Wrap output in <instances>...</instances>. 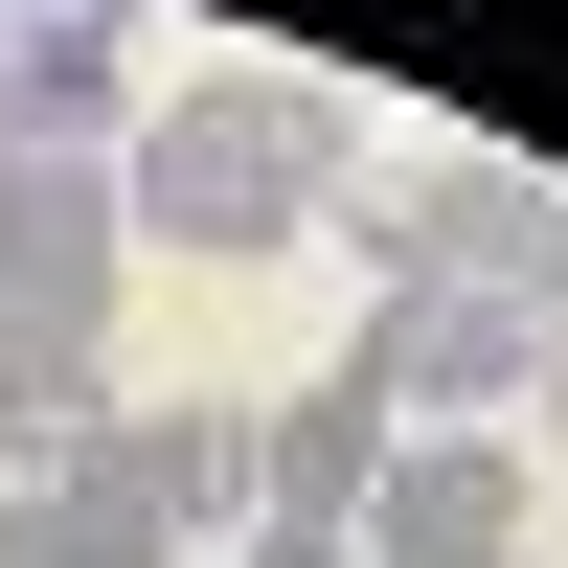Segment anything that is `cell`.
Segmentation results:
<instances>
[{"label": "cell", "mask_w": 568, "mask_h": 568, "mask_svg": "<svg viewBox=\"0 0 568 568\" xmlns=\"http://www.w3.org/2000/svg\"><path fill=\"white\" fill-rule=\"evenodd\" d=\"M114 182H136V251H296L364 205V114L318 69H182L114 136Z\"/></svg>", "instance_id": "6da1fadb"}, {"label": "cell", "mask_w": 568, "mask_h": 568, "mask_svg": "<svg viewBox=\"0 0 568 568\" xmlns=\"http://www.w3.org/2000/svg\"><path fill=\"white\" fill-rule=\"evenodd\" d=\"M0 568H182V546H160V524H136V500H114V478H69V455H45V478H23V500H0Z\"/></svg>", "instance_id": "9c48e42d"}, {"label": "cell", "mask_w": 568, "mask_h": 568, "mask_svg": "<svg viewBox=\"0 0 568 568\" xmlns=\"http://www.w3.org/2000/svg\"><path fill=\"white\" fill-rule=\"evenodd\" d=\"M23 478H45V455H23V433H0V500H23Z\"/></svg>", "instance_id": "7c38bea8"}, {"label": "cell", "mask_w": 568, "mask_h": 568, "mask_svg": "<svg viewBox=\"0 0 568 568\" xmlns=\"http://www.w3.org/2000/svg\"><path fill=\"white\" fill-rule=\"evenodd\" d=\"M227 568H364V524H227Z\"/></svg>", "instance_id": "30bf717a"}, {"label": "cell", "mask_w": 568, "mask_h": 568, "mask_svg": "<svg viewBox=\"0 0 568 568\" xmlns=\"http://www.w3.org/2000/svg\"><path fill=\"white\" fill-rule=\"evenodd\" d=\"M524 409H546V455H568V318H546V364H524Z\"/></svg>", "instance_id": "8fae6325"}, {"label": "cell", "mask_w": 568, "mask_h": 568, "mask_svg": "<svg viewBox=\"0 0 568 568\" xmlns=\"http://www.w3.org/2000/svg\"><path fill=\"white\" fill-rule=\"evenodd\" d=\"M524 364H546V318L433 296V273H364V342H342V387L387 409V433H524Z\"/></svg>", "instance_id": "3957f363"}, {"label": "cell", "mask_w": 568, "mask_h": 568, "mask_svg": "<svg viewBox=\"0 0 568 568\" xmlns=\"http://www.w3.org/2000/svg\"><path fill=\"white\" fill-rule=\"evenodd\" d=\"M114 273H136L114 160H0V318H114Z\"/></svg>", "instance_id": "5b68a950"}, {"label": "cell", "mask_w": 568, "mask_h": 568, "mask_svg": "<svg viewBox=\"0 0 568 568\" xmlns=\"http://www.w3.org/2000/svg\"><path fill=\"white\" fill-rule=\"evenodd\" d=\"M136 136V0H0V160H114Z\"/></svg>", "instance_id": "277c9868"}, {"label": "cell", "mask_w": 568, "mask_h": 568, "mask_svg": "<svg viewBox=\"0 0 568 568\" xmlns=\"http://www.w3.org/2000/svg\"><path fill=\"white\" fill-rule=\"evenodd\" d=\"M69 478H114L160 546H205V524H251V409H91Z\"/></svg>", "instance_id": "52a82bcc"}, {"label": "cell", "mask_w": 568, "mask_h": 568, "mask_svg": "<svg viewBox=\"0 0 568 568\" xmlns=\"http://www.w3.org/2000/svg\"><path fill=\"white\" fill-rule=\"evenodd\" d=\"M364 273H433V296H500V318H568V182L500 160V136H433L387 205H342Z\"/></svg>", "instance_id": "7a4b0ae2"}, {"label": "cell", "mask_w": 568, "mask_h": 568, "mask_svg": "<svg viewBox=\"0 0 568 568\" xmlns=\"http://www.w3.org/2000/svg\"><path fill=\"white\" fill-rule=\"evenodd\" d=\"M364 568H524V433H409L364 500Z\"/></svg>", "instance_id": "8992f818"}, {"label": "cell", "mask_w": 568, "mask_h": 568, "mask_svg": "<svg viewBox=\"0 0 568 568\" xmlns=\"http://www.w3.org/2000/svg\"><path fill=\"white\" fill-rule=\"evenodd\" d=\"M524 568H546V546H524Z\"/></svg>", "instance_id": "4fadbf2b"}, {"label": "cell", "mask_w": 568, "mask_h": 568, "mask_svg": "<svg viewBox=\"0 0 568 568\" xmlns=\"http://www.w3.org/2000/svg\"><path fill=\"white\" fill-rule=\"evenodd\" d=\"M387 455H409V433L318 364V387H273V409H251V524H364V500H387Z\"/></svg>", "instance_id": "ba28073f"}]
</instances>
